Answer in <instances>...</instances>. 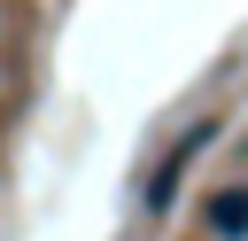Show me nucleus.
<instances>
[{"label":"nucleus","instance_id":"f03ea898","mask_svg":"<svg viewBox=\"0 0 248 241\" xmlns=\"http://www.w3.org/2000/svg\"><path fill=\"white\" fill-rule=\"evenodd\" d=\"M209 233H225V241H240L248 233V187H225V194H209Z\"/></svg>","mask_w":248,"mask_h":241},{"label":"nucleus","instance_id":"f257e3e1","mask_svg":"<svg viewBox=\"0 0 248 241\" xmlns=\"http://www.w3.org/2000/svg\"><path fill=\"white\" fill-rule=\"evenodd\" d=\"M209 132H217V124H194V132H186V140H178V148L155 163V179H147V210H170V194H178V171L194 163V148H202Z\"/></svg>","mask_w":248,"mask_h":241}]
</instances>
